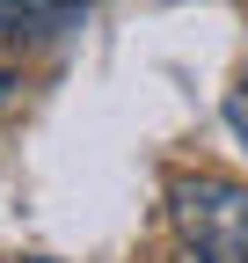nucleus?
<instances>
[{
  "instance_id": "nucleus-1",
  "label": "nucleus",
  "mask_w": 248,
  "mask_h": 263,
  "mask_svg": "<svg viewBox=\"0 0 248 263\" xmlns=\"http://www.w3.org/2000/svg\"><path fill=\"white\" fill-rule=\"evenodd\" d=\"M168 219H175V263H248V183L175 176Z\"/></svg>"
},
{
  "instance_id": "nucleus-2",
  "label": "nucleus",
  "mask_w": 248,
  "mask_h": 263,
  "mask_svg": "<svg viewBox=\"0 0 248 263\" xmlns=\"http://www.w3.org/2000/svg\"><path fill=\"white\" fill-rule=\"evenodd\" d=\"M226 124H234V139H241V154H248V81L226 95Z\"/></svg>"
},
{
  "instance_id": "nucleus-3",
  "label": "nucleus",
  "mask_w": 248,
  "mask_h": 263,
  "mask_svg": "<svg viewBox=\"0 0 248 263\" xmlns=\"http://www.w3.org/2000/svg\"><path fill=\"white\" fill-rule=\"evenodd\" d=\"M51 8H73V15H88V8H95V0H51Z\"/></svg>"
},
{
  "instance_id": "nucleus-4",
  "label": "nucleus",
  "mask_w": 248,
  "mask_h": 263,
  "mask_svg": "<svg viewBox=\"0 0 248 263\" xmlns=\"http://www.w3.org/2000/svg\"><path fill=\"white\" fill-rule=\"evenodd\" d=\"M8 88H15V73H8V66H0V103H8Z\"/></svg>"
},
{
  "instance_id": "nucleus-5",
  "label": "nucleus",
  "mask_w": 248,
  "mask_h": 263,
  "mask_svg": "<svg viewBox=\"0 0 248 263\" xmlns=\"http://www.w3.org/2000/svg\"><path fill=\"white\" fill-rule=\"evenodd\" d=\"M37 263H44V256H37Z\"/></svg>"
}]
</instances>
